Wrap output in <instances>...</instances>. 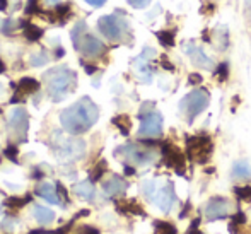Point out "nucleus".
I'll return each instance as SVG.
<instances>
[{
    "label": "nucleus",
    "mask_w": 251,
    "mask_h": 234,
    "mask_svg": "<svg viewBox=\"0 0 251 234\" xmlns=\"http://www.w3.org/2000/svg\"><path fill=\"white\" fill-rule=\"evenodd\" d=\"M100 118V109L89 98H82L60 113L62 127L72 135L86 133Z\"/></svg>",
    "instance_id": "1"
},
{
    "label": "nucleus",
    "mask_w": 251,
    "mask_h": 234,
    "mask_svg": "<svg viewBox=\"0 0 251 234\" xmlns=\"http://www.w3.org/2000/svg\"><path fill=\"white\" fill-rule=\"evenodd\" d=\"M45 82L48 86V94L53 101H62L74 91L77 82V76L74 70L67 67H55L45 74Z\"/></svg>",
    "instance_id": "2"
},
{
    "label": "nucleus",
    "mask_w": 251,
    "mask_h": 234,
    "mask_svg": "<svg viewBox=\"0 0 251 234\" xmlns=\"http://www.w3.org/2000/svg\"><path fill=\"white\" fill-rule=\"evenodd\" d=\"M142 191L146 198L157 205L162 212H169L176 200L175 185L169 180H147L142 183Z\"/></svg>",
    "instance_id": "3"
},
{
    "label": "nucleus",
    "mask_w": 251,
    "mask_h": 234,
    "mask_svg": "<svg viewBox=\"0 0 251 234\" xmlns=\"http://www.w3.org/2000/svg\"><path fill=\"white\" fill-rule=\"evenodd\" d=\"M210 96L205 89H195L190 94H186L179 103V113L186 118V122L192 123L195 116H199L201 111L208 106Z\"/></svg>",
    "instance_id": "4"
},
{
    "label": "nucleus",
    "mask_w": 251,
    "mask_h": 234,
    "mask_svg": "<svg viewBox=\"0 0 251 234\" xmlns=\"http://www.w3.org/2000/svg\"><path fill=\"white\" fill-rule=\"evenodd\" d=\"M53 151L60 161H75L82 157L86 152V144L79 139H70V137H60L53 140Z\"/></svg>",
    "instance_id": "5"
},
{
    "label": "nucleus",
    "mask_w": 251,
    "mask_h": 234,
    "mask_svg": "<svg viewBox=\"0 0 251 234\" xmlns=\"http://www.w3.org/2000/svg\"><path fill=\"white\" fill-rule=\"evenodd\" d=\"M74 33H79V38H74V45L79 50L82 55L86 56H101L106 52L104 45L101 43L98 38H94L93 34L86 33V24L79 23L74 29Z\"/></svg>",
    "instance_id": "6"
},
{
    "label": "nucleus",
    "mask_w": 251,
    "mask_h": 234,
    "mask_svg": "<svg viewBox=\"0 0 251 234\" xmlns=\"http://www.w3.org/2000/svg\"><path fill=\"white\" fill-rule=\"evenodd\" d=\"M29 127V116L24 108H16L9 113V135L16 142H24Z\"/></svg>",
    "instance_id": "7"
},
{
    "label": "nucleus",
    "mask_w": 251,
    "mask_h": 234,
    "mask_svg": "<svg viewBox=\"0 0 251 234\" xmlns=\"http://www.w3.org/2000/svg\"><path fill=\"white\" fill-rule=\"evenodd\" d=\"M98 27H100L101 33L111 41H120L123 36H125L126 29H128V26H126L125 21L118 19L116 16L101 17L100 23H98Z\"/></svg>",
    "instance_id": "8"
},
{
    "label": "nucleus",
    "mask_w": 251,
    "mask_h": 234,
    "mask_svg": "<svg viewBox=\"0 0 251 234\" xmlns=\"http://www.w3.org/2000/svg\"><path fill=\"white\" fill-rule=\"evenodd\" d=\"M188 154L190 157L193 159L199 164H205L210 157L212 152V142L208 137L205 135H199V137H192L188 139Z\"/></svg>",
    "instance_id": "9"
},
{
    "label": "nucleus",
    "mask_w": 251,
    "mask_h": 234,
    "mask_svg": "<svg viewBox=\"0 0 251 234\" xmlns=\"http://www.w3.org/2000/svg\"><path fill=\"white\" fill-rule=\"evenodd\" d=\"M116 154H122L126 161L133 162V164H149L155 157V154L151 149L140 147V145H135V144L123 145V147H120L118 151H116Z\"/></svg>",
    "instance_id": "10"
},
{
    "label": "nucleus",
    "mask_w": 251,
    "mask_h": 234,
    "mask_svg": "<svg viewBox=\"0 0 251 234\" xmlns=\"http://www.w3.org/2000/svg\"><path fill=\"white\" fill-rule=\"evenodd\" d=\"M232 204L227 198L215 197L212 200H208V204L205 205V217L208 221H217V219H224L231 214Z\"/></svg>",
    "instance_id": "11"
},
{
    "label": "nucleus",
    "mask_w": 251,
    "mask_h": 234,
    "mask_svg": "<svg viewBox=\"0 0 251 234\" xmlns=\"http://www.w3.org/2000/svg\"><path fill=\"white\" fill-rule=\"evenodd\" d=\"M162 133V116L157 111L142 116L139 135L140 137H159Z\"/></svg>",
    "instance_id": "12"
},
{
    "label": "nucleus",
    "mask_w": 251,
    "mask_h": 234,
    "mask_svg": "<svg viewBox=\"0 0 251 234\" xmlns=\"http://www.w3.org/2000/svg\"><path fill=\"white\" fill-rule=\"evenodd\" d=\"M162 154H164L166 164L181 175L183 169H185V156H183V152L173 144H164L162 145Z\"/></svg>",
    "instance_id": "13"
},
{
    "label": "nucleus",
    "mask_w": 251,
    "mask_h": 234,
    "mask_svg": "<svg viewBox=\"0 0 251 234\" xmlns=\"http://www.w3.org/2000/svg\"><path fill=\"white\" fill-rule=\"evenodd\" d=\"M185 53L186 55L192 58V62L195 63V65H199L201 67V69H214V63H212V60L208 58L207 55L203 53V50L199 48V47H195L193 43H186L185 47Z\"/></svg>",
    "instance_id": "14"
},
{
    "label": "nucleus",
    "mask_w": 251,
    "mask_h": 234,
    "mask_svg": "<svg viewBox=\"0 0 251 234\" xmlns=\"http://www.w3.org/2000/svg\"><path fill=\"white\" fill-rule=\"evenodd\" d=\"M104 191L108 195H111V197H116V195H123L126 191V188H128V183L125 182L123 178H120V176H113L111 180H108V182H104Z\"/></svg>",
    "instance_id": "15"
},
{
    "label": "nucleus",
    "mask_w": 251,
    "mask_h": 234,
    "mask_svg": "<svg viewBox=\"0 0 251 234\" xmlns=\"http://www.w3.org/2000/svg\"><path fill=\"white\" fill-rule=\"evenodd\" d=\"M36 193L40 195L41 198H45L47 202H50V204H60V195H58V190H56V186H53L51 183H41V185H38L36 188Z\"/></svg>",
    "instance_id": "16"
},
{
    "label": "nucleus",
    "mask_w": 251,
    "mask_h": 234,
    "mask_svg": "<svg viewBox=\"0 0 251 234\" xmlns=\"http://www.w3.org/2000/svg\"><path fill=\"white\" fill-rule=\"evenodd\" d=\"M40 89V82L36 79H31V77H23L19 80V84L16 86V94L19 96H26V94H33Z\"/></svg>",
    "instance_id": "17"
},
{
    "label": "nucleus",
    "mask_w": 251,
    "mask_h": 234,
    "mask_svg": "<svg viewBox=\"0 0 251 234\" xmlns=\"http://www.w3.org/2000/svg\"><path fill=\"white\" fill-rule=\"evenodd\" d=\"M33 214H34V217H36V221L43 226L50 224L53 219H55V212H53L51 208L43 207V205H36V207L33 208Z\"/></svg>",
    "instance_id": "18"
},
{
    "label": "nucleus",
    "mask_w": 251,
    "mask_h": 234,
    "mask_svg": "<svg viewBox=\"0 0 251 234\" xmlns=\"http://www.w3.org/2000/svg\"><path fill=\"white\" fill-rule=\"evenodd\" d=\"M21 27L24 29V36L29 41H38L43 36V29L34 26V24H31L29 21H21Z\"/></svg>",
    "instance_id": "19"
},
{
    "label": "nucleus",
    "mask_w": 251,
    "mask_h": 234,
    "mask_svg": "<svg viewBox=\"0 0 251 234\" xmlns=\"http://www.w3.org/2000/svg\"><path fill=\"white\" fill-rule=\"evenodd\" d=\"M74 191H75V195H79L80 198H84V200H94V195H96V190H94L91 182L77 183V185L74 186Z\"/></svg>",
    "instance_id": "20"
},
{
    "label": "nucleus",
    "mask_w": 251,
    "mask_h": 234,
    "mask_svg": "<svg viewBox=\"0 0 251 234\" xmlns=\"http://www.w3.org/2000/svg\"><path fill=\"white\" fill-rule=\"evenodd\" d=\"M118 208L122 212H125V214H133V215H146V212H144L142 205H139L137 202L133 200H126V202H118Z\"/></svg>",
    "instance_id": "21"
},
{
    "label": "nucleus",
    "mask_w": 251,
    "mask_h": 234,
    "mask_svg": "<svg viewBox=\"0 0 251 234\" xmlns=\"http://www.w3.org/2000/svg\"><path fill=\"white\" fill-rule=\"evenodd\" d=\"M232 175L236 178H250L251 176V166L246 161H238L232 168Z\"/></svg>",
    "instance_id": "22"
},
{
    "label": "nucleus",
    "mask_w": 251,
    "mask_h": 234,
    "mask_svg": "<svg viewBox=\"0 0 251 234\" xmlns=\"http://www.w3.org/2000/svg\"><path fill=\"white\" fill-rule=\"evenodd\" d=\"M154 234H178L176 228L169 222L164 221H155L154 222Z\"/></svg>",
    "instance_id": "23"
},
{
    "label": "nucleus",
    "mask_w": 251,
    "mask_h": 234,
    "mask_svg": "<svg viewBox=\"0 0 251 234\" xmlns=\"http://www.w3.org/2000/svg\"><path fill=\"white\" fill-rule=\"evenodd\" d=\"M113 125L118 127L120 132H122L123 135H128V133H130V120H128V116H125V115L115 116V118H113Z\"/></svg>",
    "instance_id": "24"
},
{
    "label": "nucleus",
    "mask_w": 251,
    "mask_h": 234,
    "mask_svg": "<svg viewBox=\"0 0 251 234\" xmlns=\"http://www.w3.org/2000/svg\"><path fill=\"white\" fill-rule=\"evenodd\" d=\"M157 40L162 47H175V33L173 31H159Z\"/></svg>",
    "instance_id": "25"
},
{
    "label": "nucleus",
    "mask_w": 251,
    "mask_h": 234,
    "mask_svg": "<svg viewBox=\"0 0 251 234\" xmlns=\"http://www.w3.org/2000/svg\"><path fill=\"white\" fill-rule=\"evenodd\" d=\"M106 171V161H100L91 171V182H100Z\"/></svg>",
    "instance_id": "26"
},
{
    "label": "nucleus",
    "mask_w": 251,
    "mask_h": 234,
    "mask_svg": "<svg viewBox=\"0 0 251 234\" xmlns=\"http://www.w3.org/2000/svg\"><path fill=\"white\" fill-rule=\"evenodd\" d=\"M31 200V197H26V198H16V197H10L5 200V205L10 208H21L23 205H26L27 202Z\"/></svg>",
    "instance_id": "27"
},
{
    "label": "nucleus",
    "mask_w": 251,
    "mask_h": 234,
    "mask_svg": "<svg viewBox=\"0 0 251 234\" xmlns=\"http://www.w3.org/2000/svg\"><path fill=\"white\" fill-rule=\"evenodd\" d=\"M234 193L238 195L241 200H246V202H251V186L246 185V186H236L234 188Z\"/></svg>",
    "instance_id": "28"
},
{
    "label": "nucleus",
    "mask_w": 251,
    "mask_h": 234,
    "mask_svg": "<svg viewBox=\"0 0 251 234\" xmlns=\"http://www.w3.org/2000/svg\"><path fill=\"white\" fill-rule=\"evenodd\" d=\"M48 62V56L45 55V53H40V55H34L33 58H31V63H33L34 67H40V65H45V63Z\"/></svg>",
    "instance_id": "29"
},
{
    "label": "nucleus",
    "mask_w": 251,
    "mask_h": 234,
    "mask_svg": "<svg viewBox=\"0 0 251 234\" xmlns=\"http://www.w3.org/2000/svg\"><path fill=\"white\" fill-rule=\"evenodd\" d=\"M5 156L10 159V161L17 162V147L16 145H9V147L5 149Z\"/></svg>",
    "instance_id": "30"
},
{
    "label": "nucleus",
    "mask_w": 251,
    "mask_h": 234,
    "mask_svg": "<svg viewBox=\"0 0 251 234\" xmlns=\"http://www.w3.org/2000/svg\"><path fill=\"white\" fill-rule=\"evenodd\" d=\"M69 10H70V5H67V3H65V5H58V7H56L55 14H56V17L62 21L63 17H65V14H69Z\"/></svg>",
    "instance_id": "31"
},
{
    "label": "nucleus",
    "mask_w": 251,
    "mask_h": 234,
    "mask_svg": "<svg viewBox=\"0 0 251 234\" xmlns=\"http://www.w3.org/2000/svg\"><path fill=\"white\" fill-rule=\"evenodd\" d=\"M26 12L27 14H38V12H40V7H38V0H29V2H27Z\"/></svg>",
    "instance_id": "32"
},
{
    "label": "nucleus",
    "mask_w": 251,
    "mask_h": 234,
    "mask_svg": "<svg viewBox=\"0 0 251 234\" xmlns=\"http://www.w3.org/2000/svg\"><path fill=\"white\" fill-rule=\"evenodd\" d=\"M128 3L135 9H144L151 3V0H128Z\"/></svg>",
    "instance_id": "33"
},
{
    "label": "nucleus",
    "mask_w": 251,
    "mask_h": 234,
    "mask_svg": "<svg viewBox=\"0 0 251 234\" xmlns=\"http://www.w3.org/2000/svg\"><path fill=\"white\" fill-rule=\"evenodd\" d=\"M246 222V217H245V214L243 212H238V214L232 217V224L231 226H243Z\"/></svg>",
    "instance_id": "34"
},
{
    "label": "nucleus",
    "mask_w": 251,
    "mask_h": 234,
    "mask_svg": "<svg viewBox=\"0 0 251 234\" xmlns=\"http://www.w3.org/2000/svg\"><path fill=\"white\" fill-rule=\"evenodd\" d=\"M14 29H16V24H14V21H5V24H3V33H5V34H9V33H12V31Z\"/></svg>",
    "instance_id": "35"
},
{
    "label": "nucleus",
    "mask_w": 251,
    "mask_h": 234,
    "mask_svg": "<svg viewBox=\"0 0 251 234\" xmlns=\"http://www.w3.org/2000/svg\"><path fill=\"white\" fill-rule=\"evenodd\" d=\"M56 190H58L60 197H63V202H69V197H67V190L62 186V183H56Z\"/></svg>",
    "instance_id": "36"
},
{
    "label": "nucleus",
    "mask_w": 251,
    "mask_h": 234,
    "mask_svg": "<svg viewBox=\"0 0 251 234\" xmlns=\"http://www.w3.org/2000/svg\"><path fill=\"white\" fill-rule=\"evenodd\" d=\"M80 234H100V231L91 228V226H82V228H80Z\"/></svg>",
    "instance_id": "37"
},
{
    "label": "nucleus",
    "mask_w": 251,
    "mask_h": 234,
    "mask_svg": "<svg viewBox=\"0 0 251 234\" xmlns=\"http://www.w3.org/2000/svg\"><path fill=\"white\" fill-rule=\"evenodd\" d=\"M226 77H227V65H226V63H222V65L219 67V79L224 80Z\"/></svg>",
    "instance_id": "38"
},
{
    "label": "nucleus",
    "mask_w": 251,
    "mask_h": 234,
    "mask_svg": "<svg viewBox=\"0 0 251 234\" xmlns=\"http://www.w3.org/2000/svg\"><path fill=\"white\" fill-rule=\"evenodd\" d=\"M199 219H197V221H193V224H192V228H190L188 229V231H186V234H201L200 231H199V229H197V228H199Z\"/></svg>",
    "instance_id": "39"
},
{
    "label": "nucleus",
    "mask_w": 251,
    "mask_h": 234,
    "mask_svg": "<svg viewBox=\"0 0 251 234\" xmlns=\"http://www.w3.org/2000/svg\"><path fill=\"white\" fill-rule=\"evenodd\" d=\"M188 82L192 84H200L201 82V76H199V74H192V76H190V79H188Z\"/></svg>",
    "instance_id": "40"
},
{
    "label": "nucleus",
    "mask_w": 251,
    "mask_h": 234,
    "mask_svg": "<svg viewBox=\"0 0 251 234\" xmlns=\"http://www.w3.org/2000/svg\"><path fill=\"white\" fill-rule=\"evenodd\" d=\"M87 3H91V5H94V7H101L102 3L106 2V0H86Z\"/></svg>",
    "instance_id": "41"
},
{
    "label": "nucleus",
    "mask_w": 251,
    "mask_h": 234,
    "mask_svg": "<svg viewBox=\"0 0 251 234\" xmlns=\"http://www.w3.org/2000/svg\"><path fill=\"white\" fill-rule=\"evenodd\" d=\"M84 69H86V72L89 74V76H93V74L96 72V67L94 65H86V63H84Z\"/></svg>",
    "instance_id": "42"
},
{
    "label": "nucleus",
    "mask_w": 251,
    "mask_h": 234,
    "mask_svg": "<svg viewBox=\"0 0 251 234\" xmlns=\"http://www.w3.org/2000/svg\"><path fill=\"white\" fill-rule=\"evenodd\" d=\"M125 175H128V176L135 175V169H133L132 166H125Z\"/></svg>",
    "instance_id": "43"
},
{
    "label": "nucleus",
    "mask_w": 251,
    "mask_h": 234,
    "mask_svg": "<svg viewBox=\"0 0 251 234\" xmlns=\"http://www.w3.org/2000/svg\"><path fill=\"white\" fill-rule=\"evenodd\" d=\"M7 9V0H0V10Z\"/></svg>",
    "instance_id": "44"
},
{
    "label": "nucleus",
    "mask_w": 251,
    "mask_h": 234,
    "mask_svg": "<svg viewBox=\"0 0 251 234\" xmlns=\"http://www.w3.org/2000/svg\"><path fill=\"white\" fill-rule=\"evenodd\" d=\"M63 48H56V58H60V56H63Z\"/></svg>",
    "instance_id": "45"
},
{
    "label": "nucleus",
    "mask_w": 251,
    "mask_h": 234,
    "mask_svg": "<svg viewBox=\"0 0 251 234\" xmlns=\"http://www.w3.org/2000/svg\"><path fill=\"white\" fill-rule=\"evenodd\" d=\"M3 72H5V63L0 60V74H3Z\"/></svg>",
    "instance_id": "46"
},
{
    "label": "nucleus",
    "mask_w": 251,
    "mask_h": 234,
    "mask_svg": "<svg viewBox=\"0 0 251 234\" xmlns=\"http://www.w3.org/2000/svg\"><path fill=\"white\" fill-rule=\"evenodd\" d=\"M29 234H51V233H47V231H31Z\"/></svg>",
    "instance_id": "47"
},
{
    "label": "nucleus",
    "mask_w": 251,
    "mask_h": 234,
    "mask_svg": "<svg viewBox=\"0 0 251 234\" xmlns=\"http://www.w3.org/2000/svg\"><path fill=\"white\" fill-rule=\"evenodd\" d=\"M246 3H251V0H246Z\"/></svg>",
    "instance_id": "48"
}]
</instances>
